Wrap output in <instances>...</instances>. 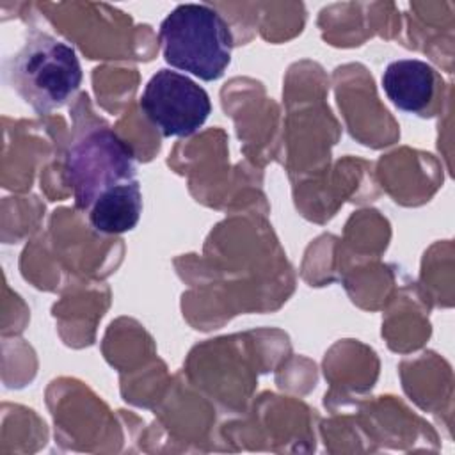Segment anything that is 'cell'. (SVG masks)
Here are the masks:
<instances>
[{"instance_id": "4", "label": "cell", "mask_w": 455, "mask_h": 455, "mask_svg": "<svg viewBox=\"0 0 455 455\" xmlns=\"http://www.w3.org/2000/svg\"><path fill=\"white\" fill-rule=\"evenodd\" d=\"M140 108L164 137L194 135L208 119V92L183 73L160 69L146 84Z\"/></svg>"}, {"instance_id": "6", "label": "cell", "mask_w": 455, "mask_h": 455, "mask_svg": "<svg viewBox=\"0 0 455 455\" xmlns=\"http://www.w3.org/2000/svg\"><path fill=\"white\" fill-rule=\"evenodd\" d=\"M142 213L139 180L105 190L89 210L91 226L103 235H121L133 229Z\"/></svg>"}, {"instance_id": "1", "label": "cell", "mask_w": 455, "mask_h": 455, "mask_svg": "<svg viewBox=\"0 0 455 455\" xmlns=\"http://www.w3.org/2000/svg\"><path fill=\"white\" fill-rule=\"evenodd\" d=\"M158 37L165 62L199 80L220 78L231 62V28L206 4L176 5L164 18Z\"/></svg>"}, {"instance_id": "3", "label": "cell", "mask_w": 455, "mask_h": 455, "mask_svg": "<svg viewBox=\"0 0 455 455\" xmlns=\"http://www.w3.org/2000/svg\"><path fill=\"white\" fill-rule=\"evenodd\" d=\"M66 178L78 210H91L108 188L137 180L132 148L110 128H92L66 153Z\"/></svg>"}, {"instance_id": "2", "label": "cell", "mask_w": 455, "mask_h": 455, "mask_svg": "<svg viewBox=\"0 0 455 455\" xmlns=\"http://www.w3.org/2000/svg\"><path fill=\"white\" fill-rule=\"evenodd\" d=\"M7 78L27 105L37 114H48L66 105L78 91L82 66L69 44L34 32L9 60Z\"/></svg>"}, {"instance_id": "5", "label": "cell", "mask_w": 455, "mask_h": 455, "mask_svg": "<svg viewBox=\"0 0 455 455\" xmlns=\"http://www.w3.org/2000/svg\"><path fill=\"white\" fill-rule=\"evenodd\" d=\"M437 84L435 69L418 59L393 60L382 73L387 100L407 114H425L435 98Z\"/></svg>"}]
</instances>
